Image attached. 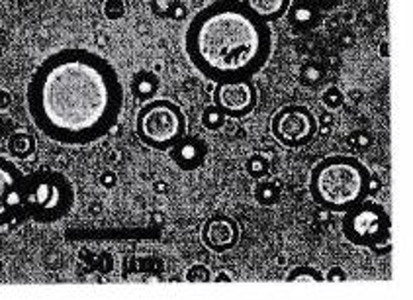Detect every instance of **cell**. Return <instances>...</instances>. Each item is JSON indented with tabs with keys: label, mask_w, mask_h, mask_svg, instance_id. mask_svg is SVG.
Here are the masks:
<instances>
[{
	"label": "cell",
	"mask_w": 413,
	"mask_h": 300,
	"mask_svg": "<svg viewBox=\"0 0 413 300\" xmlns=\"http://www.w3.org/2000/svg\"><path fill=\"white\" fill-rule=\"evenodd\" d=\"M26 100L30 118L45 138L63 146H87L118 124L124 87L108 59L71 48L38 67Z\"/></svg>",
	"instance_id": "obj_1"
},
{
	"label": "cell",
	"mask_w": 413,
	"mask_h": 300,
	"mask_svg": "<svg viewBox=\"0 0 413 300\" xmlns=\"http://www.w3.org/2000/svg\"><path fill=\"white\" fill-rule=\"evenodd\" d=\"M186 53L210 81L251 79L267 65L272 32L241 0H215L192 18Z\"/></svg>",
	"instance_id": "obj_2"
},
{
	"label": "cell",
	"mask_w": 413,
	"mask_h": 300,
	"mask_svg": "<svg viewBox=\"0 0 413 300\" xmlns=\"http://www.w3.org/2000/svg\"><path fill=\"white\" fill-rule=\"evenodd\" d=\"M372 193V175L349 155L326 157L311 169L310 195L323 210L345 214Z\"/></svg>",
	"instance_id": "obj_3"
},
{
	"label": "cell",
	"mask_w": 413,
	"mask_h": 300,
	"mask_svg": "<svg viewBox=\"0 0 413 300\" xmlns=\"http://www.w3.org/2000/svg\"><path fill=\"white\" fill-rule=\"evenodd\" d=\"M75 188L63 173L40 169L24 178V210L40 224H53L73 210Z\"/></svg>",
	"instance_id": "obj_4"
},
{
	"label": "cell",
	"mask_w": 413,
	"mask_h": 300,
	"mask_svg": "<svg viewBox=\"0 0 413 300\" xmlns=\"http://www.w3.org/2000/svg\"><path fill=\"white\" fill-rule=\"evenodd\" d=\"M135 130L145 146L171 151L186 136V118L173 100L157 98L141 106L135 118Z\"/></svg>",
	"instance_id": "obj_5"
},
{
	"label": "cell",
	"mask_w": 413,
	"mask_h": 300,
	"mask_svg": "<svg viewBox=\"0 0 413 300\" xmlns=\"http://www.w3.org/2000/svg\"><path fill=\"white\" fill-rule=\"evenodd\" d=\"M390 216L384 206L363 200L355 208L345 212L343 234L347 242L358 247H370L376 253L390 252Z\"/></svg>",
	"instance_id": "obj_6"
},
{
	"label": "cell",
	"mask_w": 413,
	"mask_h": 300,
	"mask_svg": "<svg viewBox=\"0 0 413 300\" xmlns=\"http://www.w3.org/2000/svg\"><path fill=\"white\" fill-rule=\"evenodd\" d=\"M318 118L308 106L288 105L274 112L270 120V132L277 141L286 147H304L318 134Z\"/></svg>",
	"instance_id": "obj_7"
},
{
	"label": "cell",
	"mask_w": 413,
	"mask_h": 300,
	"mask_svg": "<svg viewBox=\"0 0 413 300\" xmlns=\"http://www.w3.org/2000/svg\"><path fill=\"white\" fill-rule=\"evenodd\" d=\"M259 100V92L251 79H231L215 82L214 106H218L225 116L243 118L251 114Z\"/></svg>",
	"instance_id": "obj_8"
},
{
	"label": "cell",
	"mask_w": 413,
	"mask_h": 300,
	"mask_svg": "<svg viewBox=\"0 0 413 300\" xmlns=\"http://www.w3.org/2000/svg\"><path fill=\"white\" fill-rule=\"evenodd\" d=\"M24 178L16 163L0 157V227L9 226L24 210Z\"/></svg>",
	"instance_id": "obj_9"
},
{
	"label": "cell",
	"mask_w": 413,
	"mask_h": 300,
	"mask_svg": "<svg viewBox=\"0 0 413 300\" xmlns=\"http://www.w3.org/2000/svg\"><path fill=\"white\" fill-rule=\"evenodd\" d=\"M202 242L210 252H230L239 242V224L227 214H215L202 227Z\"/></svg>",
	"instance_id": "obj_10"
},
{
	"label": "cell",
	"mask_w": 413,
	"mask_h": 300,
	"mask_svg": "<svg viewBox=\"0 0 413 300\" xmlns=\"http://www.w3.org/2000/svg\"><path fill=\"white\" fill-rule=\"evenodd\" d=\"M173 161L183 171H196L204 165L208 155V146L198 136H184L173 149Z\"/></svg>",
	"instance_id": "obj_11"
},
{
	"label": "cell",
	"mask_w": 413,
	"mask_h": 300,
	"mask_svg": "<svg viewBox=\"0 0 413 300\" xmlns=\"http://www.w3.org/2000/svg\"><path fill=\"white\" fill-rule=\"evenodd\" d=\"M241 2L249 12H253L254 16L267 24L286 16L288 9L292 4V0H241Z\"/></svg>",
	"instance_id": "obj_12"
},
{
	"label": "cell",
	"mask_w": 413,
	"mask_h": 300,
	"mask_svg": "<svg viewBox=\"0 0 413 300\" xmlns=\"http://www.w3.org/2000/svg\"><path fill=\"white\" fill-rule=\"evenodd\" d=\"M288 22L294 30H302V32H308L311 28H316L319 22V9L313 4V2H296V4H290V9L286 12Z\"/></svg>",
	"instance_id": "obj_13"
},
{
	"label": "cell",
	"mask_w": 413,
	"mask_h": 300,
	"mask_svg": "<svg viewBox=\"0 0 413 300\" xmlns=\"http://www.w3.org/2000/svg\"><path fill=\"white\" fill-rule=\"evenodd\" d=\"M159 90V79L153 73H137L132 81V92L135 95V98H151L155 97V92Z\"/></svg>",
	"instance_id": "obj_14"
},
{
	"label": "cell",
	"mask_w": 413,
	"mask_h": 300,
	"mask_svg": "<svg viewBox=\"0 0 413 300\" xmlns=\"http://www.w3.org/2000/svg\"><path fill=\"white\" fill-rule=\"evenodd\" d=\"M9 149L12 157L28 159L33 154V149H36V139L30 134H26V132H18V134H14L9 139Z\"/></svg>",
	"instance_id": "obj_15"
},
{
	"label": "cell",
	"mask_w": 413,
	"mask_h": 300,
	"mask_svg": "<svg viewBox=\"0 0 413 300\" xmlns=\"http://www.w3.org/2000/svg\"><path fill=\"white\" fill-rule=\"evenodd\" d=\"M153 14L163 18H175V20H183L184 9L181 6L178 0H151Z\"/></svg>",
	"instance_id": "obj_16"
},
{
	"label": "cell",
	"mask_w": 413,
	"mask_h": 300,
	"mask_svg": "<svg viewBox=\"0 0 413 300\" xmlns=\"http://www.w3.org/2000/svg\"><path fill=\"white\" fill-rule=\"evenodd\" d=\"M286 281H290V283H294V281H298V283H313V281L321 283V281H326V277L313 267H296L288 273Z\"/></svg>",
	"instance_id": "obj_17"
},
{
	"label": "cell",
	"mask_w": 413,
	"mask_h": 300,
	"mask_svg": "<svg viewBox=\"0 0 413 300\" xmlns=\"http://www.w3.org/2000/svg\"><path fill=\"white\" fill-rule=\"evenodd\" d=\"M254 198L262 204V206H272V204L279 203L280 193L279 188L274 187L272 183H259L257 185V191H254Z\"/></svg>",
	"instance_id": "obj_18"
},
{
	"label": "cell",
	"mask_w": 413,
	"mask_h": 300,
	"mask_svg": "<svg viewBox=\"0 0 413 300\" xmlns=\"http://www.w3.org/2000/svg\"><path fill=\"white\" fill-rule=\"evenodd\" d=\"M225 118L227 116L218 106H210L206 112H204V116H202V122H204L208 130H220L223 124H225Z\"/></svg>",
	"instance_id": "obj_19"
},
{
	"label": "cell",
	"mask_w": 413,
	"mask_h": 300,
	"mask_svg": "<svg viewBox=\"0 0 413 300\" xmlns=\"http://www.w3.org/2000/svg\"><path fill=\"white\" fill-rule=\"evenodd\" d=\"M247 171H249V175L254 178L267 177V173H269V161H267L262 155H253V157L247 161Z\"/></svg>",
	"instance_id": "obj_20"
},
{
	"label": "cell",
	"mask_w": 413,
	"mask_h": 300,
	"mask_svg": "<svg viewBox=\"0 0 413 300\" xmlns=\"http://www.w3.org/2000/svg\"><path fill=\"white\" fill-rule=\"evenodd\" d=\"M186 281H191V283H208V281H212L210 269L206 265H194V267L188 269Z\"/></svg>",
	"instance_id": "obj_21"
},
{
	"label": "cell",
	"mask_w": 413,
	"mask_h": 300,
	"mask_svg": "<svg viewBox=\"0 0 413 300\" xmlns=\"http://www.w3.org/2000/svg\"><path fill=\"white\" fill-rule=\"evenodd\" d=\"M104 14H106V18H110V20H119V18L126 14V6H124L122 0H106Z\"/></svg>",
	"instance_id": "obj_22"
},
{
	"label": "cell",
	"mask_w": 413,
	"mask_h": 300,
	"mask_svg": "<svg viewBox=\"0 0 413 300\" xmlns=\"http://www.w3.org/2000/svg\"><path fill=\"white\" fill-rule=\"evenodd\" d=\"M323 105L329 106V108H339V106L343 105V95L341 90L335 89V87H331V89H327L326 92H323Z\"/></svg>",
	"instance_id": "obj_23"
},
{
	"label": "cell",
	"mask_w": 413,
	"mask_h": 300,
	"mask_svg": "<svg viewBox=\"0 0 413 300\" xmlns=\"http://www.w3.org/2000/svg\"><path fill=\"white\" fill-rule=\"evenodd\" d=\"M10 105H12V97H10L9 90L0 89V112L2 110H9Z\"/></svg>",
	"instance_id": "obj_24"
},
{
	"label": "cell",
	"mask_w": 413,
	"mask_h": 300,
	"mask_svg": "<svg viewBox=\"0 0 413 300\" xmlns=\"http://www.w3.org/2000/svg\"><path fill=\"white\" fill-rule=\"evenodd\" d=\"M326 279L327 281H345V279H347V275H345V273H341V269L339 267H335L333 271H331V273L326 277Z\"/></svg>",
	"instance_id": "obj_25"
},
{
	"label": "cell",
	"mask_w": 413,
	"mask_h": 300,
	"mask_svg": "<svg viewBox=\"0 0 413 300\" xmlns=\"http://www.w3.org/2000/svg\"><path fill=\"white\" fill-rule=\"evenodd\" d=\"M313 4L318 6V9H331L337 4V0H313Z\"/></svg>",
	"instance_id": "obj_26"
},
{
	"label": "cell",
	"mask_w": 413,
	"mask_h": 300,
	"mask_svg": "<svg viewBox=\"0 0 413 300\" xmlns=\"http://www.w3.org/2000/svg\"><path fill=\"white\" fill-rule=\"evenodd\" d=\"M104 185H114L116 183V177H114V173H104Z\"/></svg>",
	"instance_id": "obj_27"
},
{
	"label": "cell",
	"mask_w": 413,
	"mask_h": 300,
	"mask_svg": "<svg viewBox=\"0 0 413 300\" xmlns=\"http://www.w3.org/2000/svg\"><path fill=\"white\" fill-rule=\"evenodd\" d=\"M380 55H382V57H386V59H388V57H390V53H388V41H382V45H380Z\"/></svg>",
	"instance_id": "obj_28"
},
{
	"label": "cell",
	"mask_w": 413,
	"mask_h": 300,
	"mask_svg": "<svg viewBox=\"0 0 413 300\" xmlns=\"http://www.w3.org/2000/svg\"><path fill=\"white\" fill-rule=\"evenodd\" d=\"M212 281H218V283H220V281H231V277H227V275H218V277H212Z\"/></svg>",
	"instance_id": "obj_29"
}]
</instances>
